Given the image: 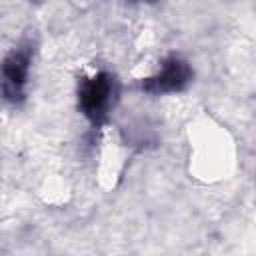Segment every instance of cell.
Here are the masks:
<instances>
[{"label": "cell", "instance_id": "cell-1", "mask_svg": "<svg viewBox=\"0 0 256 256\" xmlns=\"http://www.w3.org/2000/svg\"><path fill=\"white\" fill-rule=\"evenodd\" d=\"M114 78L106 72L96 74L94 78L86 80L80 88V108L90 120H102L112 106L114 98Z\"/></svg>", "mask_w": 256, "mask_h": 256}, {"label": "cell", "instance_id": "cell-2", "mask_svg": "<svg viewBox=\"0 0 256 256\" xmlns=\"http://www.w3.org/2000/svg\"><path fill=\"white\" fill-rule=\"evenodd\" d=\"M190 80V68L180 58H168L160 72L154 78H148L144 84L146 90L158 94V92H176L182 90Z\"/></svg>", "mask_w": 256, "mask_h": 256}, {"label": "cell", "instance_id": "cell-3", "mask_svg": "<svg viewBox=\"0 0 256 256\" xmlns=\"http://www.w3.org/2000/svg\"><path fill=\"white\" fill-rule=\"evenodd\" d=\"M28 62H30V52L28 50H14L6 62H4V94L6 98L16 100L20 96V90L26 82L28 74Z\"/></svg>", "mask_w": 256, "mask_h": 256}]
</instances>
